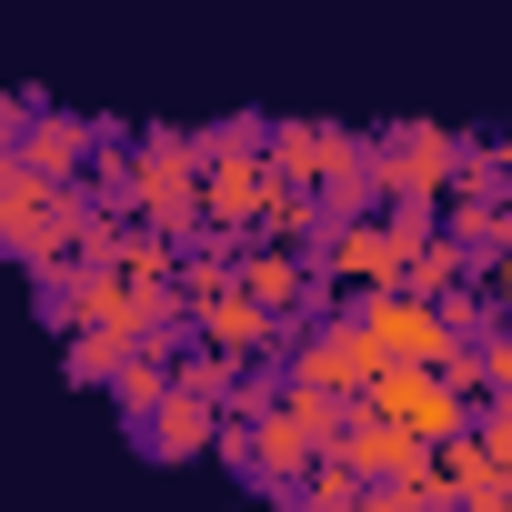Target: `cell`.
<instances>
[{
    "instance_id": "7",
    "label": "cell",
    "mask_w": 512,
    "mask_h": 512,
    "mask_svg": "<svg viewBox=\"0 0 512 512\" xmlns=\"http://www.w3.org/2000/svg\"><path fill=\"white\" fill-rule=\"evenodd\" d=\"M292 372H302V392H332V402H372V382H382L392 362L372 352V332H362V322H332V332H312V342L292 352Z\"/></svg>"
},
{
    "instance_id": "5",
    "label": "cell",
    "mask_w": 512,
    "mask_h": 512,
    "mask_svg": "<svg viewBox=\"0 0 512 512\" xmlns=\"http://www.w3.org/2000/svg\"><path fill=\"white\" fill-rule=\"evenodd\" d=\"M191 181H201V131H141V151H131V191H141V211H151L161 231H181V221L201 211Z\"/></svg>"
},
{
    "instance_id": "12",
    "label": "cell",
    "mask_w": 512,
    "mask_h": 512,
    "mask_svg": "<svg viewBox=\"0 0 512 512\" xmlns=\"http://www.w3.org/2000/svg\"><path fill=\"white\" fill-rule=\"evenodd\" d=\"M241 292L262 302L272 322H282V312L302 302V262H292V251H251V262H241Z\"/></svg>"
},
{
    "instance_id": "18",
    "label": "cell",
    "mask_w": 512,
    "mask_h": 512,
    "mask_svg": "<svg viewBox=\"0 0 512 512\" xmlns=\"http://www.w3.org/2000/svg\"><path fill=\"white\" fill-rule=\"evenodd\" d=\"M362 512H432V502H422V492H372Z\"/></svg>"
},
{
    "instance_id": "4",
    "label": "cell",
    "mask_w": 512,
    "mask_h": 512,
    "mask_svg": "<svg viewBox=\"0 0 512 512\" xmlns=\"http://www.w3.org/2000/svg\"><path fill=\"white\" fill-rule=\"evenodd\" d=\"M352 322L372 332V352H382V362H432V372H442V362L462 352L452 312H442V302H422V292H372Z\"/></svg>"
},
{
    "instance_id": "8",
    "label": "cell",
    "mask_w": 512,
    "mask_h": 512,
    "mask_svg": "<svg viewBox=\"0 0 512 512\" xmlns=\"http://www.w3.org/2000/svg\"><path fill=\"white\" fill-rule=\"evenodd\" d=\"M191 322L211 332V362H251V352H262V342H272V312H262V302H251L241 282H221V292H211V302H201Z\"/></svg>"
},
{
    "instance_id": "9",
    "label": "cell",
    "mask_w": 512,
    "mask_h": 512,
    "mask_svg": "<svg viewBox=\"0 0 512 512\" xmlns=\"http://www.w3.org/2000/svg\"><path fill=\"white\" fill-rule=\"evenodd\" d=\"M251 462H262L272 482H292V492H302V482H312V472H322L332 452H322V432H312V422H302V412L282 402V412H272L262 432H251Z\"/></svg>"
},
{
    "instance_id": "11",
    "label": "cell",
    "mask_w": 512,
    "mask_h": 512,
    "mask_svg": "<svg viewBox=\"0 0 512 512\" xmlns=\"http://www.w3.org/2000/svg\"><path fill=\"white\" fill-rule=\"evenodd\" d=\"M141 442H151V452H171V462H181V452H201V442H211V402L171 392L161 412H141Z\"/></svg>"
},
{
    "instance_id": "13",
    "label": "cell",
    "mask_w": 512,
    "mask_h": 512,
    "mask_svg": "<svg viewBox=\"0 0 512 512\" xmlns=\"http://www.w3.org/2000/svg\"><path fill=\"white\" fill-rule=\"evenodd\" d=\"M362 502H372V492H362V472H352L342 452H332V462H322V472L292 492V512H362Z\"/></svg>"
},
{
    "instance_id": "20",
    "label": "cell",
    "mask_w": 512,
    "mask_h": 512,
    "mask_svg": "<svg viewBox=\"0 0 512 512\" xmlns=\"http://www.w3.org/2000/svg\"><path fill=\"white\" fill-rule=\"evenodd\" d=\"M492 181H502V191H512V151H492Z\"/></svg>"
},
{
    "instance_id": "17",
    "label": "cell",
    "mask_w": 512,
    "mask_h": 512,
    "mask_svg": "<svg viewBox=\"0 0 512 512\" xmlns=\"http://www.w3.org/2000/svg\"><path fill=\"white\" fill-rule=\"evenodd\" d=\"M482 442H492V452L512 462V402H482Z\"/></svg>"
},
{
    "instance_id": "2",
    "label": "cell",
    "mask_w": 512,
    "mask_h": 512,
    "mask_svg": "<svg viewBox=\"0 0 512 512\" xmlns=\"http://www.w3.org/2000/svg\"><path fill=\"white\" fill-rule=\"evenodd\" d=\"M372 422H392V432H412L422 452H452L462 432H472V402H462V382L452 372H432V362H392L382 382H372V402H362Z\"/></svg>"
},
{
    "instance_id": "6",
    "label": "cell",
    "mask_w": 512,
    "mask_h": 512,
    "mask_svg": "<svg viewBox=\"0 0 512 512\" xmlns=\"http://www.w3.org/2000/svg\"><path fill=\"white\" fill-rule=\"evenodd\" d=\"M272 171H282V191H352L362 181V141L332 131V121H282L272 131Z\"/></svg>"
},
{
    "instance_id": "10",
    "label": "cell",
    "mask_w": 512,
    "mask_h": 512,
    "mask_svg": "<svg viewBox=\"0 0 512 512\" xmlns=\"http://www.w3.org/2000/svg\"><path fill=\"white\" fill-rule=\"evenodd\" d=\"M81 151H91V121L51 111V121H31V141L11 151V171H31V181H71V171H81Z\"/></svg>"
},
{
    "instance_id": "14",
    "label": "cell",
    "mask_w": 512,
    "mask_h": 512,
    "mask_svg": "<svg viewBox=\"0 0 512 512\" xmlns=\"http://www.w3.org/2000/svg\"><path fill=\"white\" fill-rule=\"evenodd\" d=\"M462 262H472V251H462V241H432V251H422V262H412V282H402V292H422V302H432V292H442V282H452Z\"/></svg>"
},
{
    "instance_id": "16",
    "label": "cell",
    "mask_w": 512,
    "mask_h": 512,
    "mask_svg": "<svg viewBox=\"0 0 512 512\" xmlns=\"http://www.w3.org/2000/svg\"><path fill=\"white\" fill-rule=\"evenodd\" d=\"M262 231H272V241H302V231H312V201H302V191H272Z\"/></svg>"
},
{
    "instance_id": "1",
    "label": "cell",
    "mask_w": 512,
    "mask_h": 512,
    "mask_svg": "<svg viewBox=\"0 0 512 512\" xmlns=\"http://www.w3.org/2000/svg\"><path fill=\"white\" fill-rule=\"evenodd\" d=\"M432 251V211H392V221H342L332 231V251H322V272L332 282H352L362 302L372 292H402L412 282V262Z\"/></svg>"
},
{
    "instance_id": "19",
    "label": "cell",
    "mask_w": 512,
    "mask_h": 512,
    "mask_svg": "<svg viewBox=\"0 0 512 512\" xmlns=\"http://www.w3.org/2000/svg\"><path fill=\"white\" fill-rule=\"evenodd\" d=\"M492 282H502V302H512V251H502V262H492Z\"/></svg>"
},
{
    "instance_id": "3",
    "label": "cell",
    "mask_w": 512,
    "mask_h": 512,
    "mask_svg": "<svg viewBox=\"0 0 512 512\" xmlns=\"http://www.w3.org/2000/svg\"><path fill=\"white\" fill-rule=\"evenodd\" d=\"M472 151L452 141V131H432V121H402V131H382L372 141V171H382V191L402 201V211H422L432 191H452V171H462Z\"/></svg>"
},
{
    "instance_id": "15",
    "label": "cell",
    "mask_w": 512,
    "mask_h": 512,
    "mask_svg": "<svg viewBox=\"0 0 512 512\" xmlns=\"http://www.w3.org/2000/svg\"><path fill=\"white\" fill-rule=\"evenodd\" d=\"M482 402H512V332H482Z\"/></svg>"
}]
</instances>
